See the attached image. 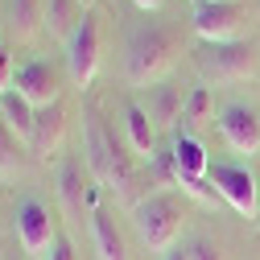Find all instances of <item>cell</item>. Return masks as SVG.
<instances>
[{
    "mask_svg": "<svg viewBox=\"0 0 260 260\" xmlns=\"http://www.w3.org/2000/svg\"><path fill=\"white\" fill-rule=\"evenodd\" d=\"M83 157H87V174L95 178V186H108L112 194H128L137 186L133 157H128L120 149V141L108 133L100 108H87L83 112Z\"/></svg>",
    "mask_w": 260,
    "mask_h": 260,
    "instance_id": "6da1fadb",
    "label": "cell"
},
{
    "mask_svg": "<svg viewBox=\"0 0 260 260\" xmlns=\"http://www.w3.org/2000/svg\"><path fill=\"white\" fill-rule=\"evenodd\" d=\"M174 54H178V42L166 29H153V25L137 29L128 38V50H124V79L133 87H153L174 67Z\"/></svg>",
    "mask_w": 260,
    "mask_h": 260,
    "instance_id": "7a4b0ae2",
    "label": "cell"
},
{
    "mask_svg": "<svg viewBox=\"0 0 260 260\" xmlns=\"http://www.w3.org/2000/svg\"><path fill=\"white\" fill-rule=\"evenodd\" d=\"M133 227L145 248L153 252H170L178 232H182V207L174 194H149L133 207Z\"/></svg>",
    "mask_w": 260,
    "mask_h": 260,
    "instance_id": "3957f363",
    "label": "cell"
},
{
    "mask_svg": "<svg viewBox=\"0 0 260 260\" xmlns=\"http://www.w3.org/2000/svg\"><path fill=\"white\" fill-rule=\"evenodd\" d=\"M194 67L207 83H244L256 75V54L248 42H203L194 50Z\"/></svg>",
    "mask_w": 260,
    "mask_h": 260,
    "instance_id": "277c9868",
    "label": "cell"
},
{
    "mask_svg": "<svg viewBox=\"0 0 260 260\" xmlns=\"http://www.w3.org/2000/svg\"><path fill=\"white\" fill-rule=\"evenodd\" d=\"M207 174H211V157H207L203 141L190 137V133H174V137H170V178H174L186 194L211 203V199H215V186H211Z\"/></svg>",
    "mask_w": 260,
    "mask_h": 260,
    "instance_id": "5b68a950",
    "label": "cell"
},
{
    "mask_svg": "<svg viewBox=\"0 0 260 260\" xmlns=\"http://www.w3.org/2000/svg\"><path fill=\"white\" fill-rule=\"evenodd\" d=\"M100 50H104L100 17L83 13L79 25H75V34L67 38V71H71V83L75 87H91L95 71H100Z\"/></svg>",
    "mask_w": 260,
    "mask_h": 260,
    "instance_id": "8992f818",
    "label": "cell"
},
{
    "mask_svg": "<svg viewBox=\"0 0 260 260\" xmlns=\"http://www.w3.org/2000/svg\"><path fill=\"white\" fill-rule=\"evenodd\" d=\"M211 186H215V194L232 207V211H240L244 219H256L260 215V190H256V178H252V170L248 166H232V161H211Z\"/></svg>",
    "mask_w": 260,
    "mask_h": 260,
    "instance_id": "52a82bcc",
    "label": "cell"
},
{
    "mask_svg": "<svg viewBox=\"0 0 260 260\" xmlns=\"http://www.w3.org/2000/svg\"><path fill=\"white\" fill-rule=\"evenodd\" d=\"M244 25H248L244 0H199L194 5V34L203 42H240Z\"/></svg>",
    "mask_w": 260,
    "mask_h": 260,
    "instance_id": "ba28073f",
    "label": "cell"
},
{
    "mask_svg": "<svg viewBox=\"0 0 260 260\" xmlns=\"http://www.w3.org/2000/svg\"><path fill=\"white\" fill-rule=\"evenodd\" d=\"M13 227H17V240L29 256H46L50 244L58 240V227H54V215L46 203L38 199H21L17 203V215H13Z\"/></svg>",
    "mask_w": 260,
    "mask_h": 260,
    "instance_id": "9c48e42d",
    "label": "cell"
},
{
    "mask_svg": "<svg viewBox=\"0 0 260 260\" xmlns=\"http://www.w3.org/2000/svg\"><path fill=\"white\" fill-rule=\"evenodd\" d=\"M58 199H62V211H67L71 223H83V215L91 219V211L100 207L95 203V178L83 174L79 161H62L58 166Z\"/></svg>",
    "mask_w": 260,
    "mask_h": 260,
    "instance_id": "30bf717a",
    "label": "cell"
},
{
    "mask_svg": "<svg viewBox=\"0 0 260 260\" xmlns=\"http://www.w3.org/2000/svg\"><path fill=\"white\" fill-rule=\"evenodd\" d=\"M13 87H17L34 108H50V104H58V71L50 67L46 58H29L25 67H17Z\"/></svg>",
    "mask_w": 260,
    "mask_h": 260,
    "instance_id": "8fae6325",
    "label": "cell"
},
{
    "mask_svg": "<svg viewBox=\"0 0 260 260\" xmlns=\"http://www.w3.org/2000/svg\"><path fill=\"white\" fill-rule=\"evenodd\" d=\"M219 133L236 153H256L260 149V116L244 104H227L219 112Z\"/></svg>",
    "mask_w": 260,
    "mask_h": 260,
    "instance_id": "7c38bea8",
    "label": "cell"
},
{
    "mask_svg": "<svg viewBox=\"0 0 260 260\" xmlns=\"http://www.w3.org/2000/svg\"><path fill=\"white\" fill-rule=\"evenodd\" d=\"M5 25L17 42H29L46 29V0H9L5 9Z\"/></svg>",
    "mask_w": 260,
    "mask_h": 260,
    "instance_id": "4fadbf2b",
    "label": "cell"
},
{
    "mask_svg": "<svg viewBox=\"0 0 260 260\" xmlns=\"http://www.w3.org/2000/svg\"><path fill=\"white\" fill-rule=\"evenodd\" d=\"M0 120L9 124V133L17 137V141H34V128H38V108L25 100V95L13 87V91H5L0 95Z\"/></svg>",
    "mask_w": 260,
    "mask_h": 260,
    "instance_id": "5bb4252c",
    "label": "cell"
},
{
    "mask_svg": "<svg viewBox=\"0 0 260 260\" xmlns=\"http://www.w3.org/2000/svg\"><path fill=\"white\" fill-rule=\"evenodd\" d=\"M145 112L153 116V124L174 128V124L186 116V95H182V87H174V83H153V87H149V108H145Z\"/></svg>",
    "mask_w": 260,
    "mask_h": 260,
    "instance_id": "9a60e30c",
    "label": "cell"
},
{
    "mask_svg": "<svg viewBox=\"0 0 260 260\" xmlns=\"http://www.w3.org/2000/svg\"><path fill=\"white\" fill-rule=\"evenodd\" d=\"M87 223H91V240H95V252H100V260H128V248H124V236H120V227H116L112 211L95 207Z\"/></svg>",
    "mask_w": 260,
    "mask_h": 260,
    "instance_id": "2e32d148",
    "label": "cell"
},
{
    "mask_svg": "<svg viewBox=\"0 0 260 260\" xmlns=\"http://www.w3.org/2000/svg\"><path fill=\"white\" fill-rule=\"evenodd\" d=\"M62 133H67V112H62V104L38 108V128H34V141L29 145H34L38 157H50V153H58Z\"/></svg>",
    "mask_w": 260,
    "mask_h": 260,
    "instance_id": "e0dca14e",
    "label": "cell"
},
{
    "mask_svg": "<svg viewBox=\"0 0 260 260\" xmlns=\"http://www.w3.org/2000/svg\"><path fill=\"white\" fill-rule=\"evenodd\" d=\"M124 128H128V145H133V153H137V157H153L157 124H153V116H149L141 104H128V108H124Z\"/></svg>",
    "mask_w": 260,
    "mask_h": 260,
    "instance_id": "ac0fdd59",
    "label": "cell"
},
{
    "mask_svg": "<svg viewBox=\"0 0 260 260\" xmlns=\"http://www.w3.org/2000/svg\"><path fill=\"white\" fill-rule=\"evenodd\" d=\"M83 17V5L79 0H46V34L54 38H71L75 25Z\"/></svg>",
    "mask_w": 260,
    "mask_h": 260,
    "instance_id": "d6986e66",
    "label": "cell"
},
{
    "mask_svg": "<svg viewBox=\"0 0 260 260\" xmlns=\"http://www.w3.org/2000/svg\"><path fill=\"white\" fill-rule=\"evenodd\" d=\"M21 141L9 133V124L0 120V178H9V174H21Z\"/></svg>",
    "mask_w": 260,
    "mask_h": 260,
    "instance_id": "ffe728a7",
    "label": "cell"
},
{
    "mask_svg": "<svg viewBox=\"0 0 260 260\" xmlns=\"http://www.w3.org/2000/svg\"><path fill=\"white\" fill-rule=\"evenodd\" d=\"M182 120H190V124H207L211 120V87H194L186 95V116Z\"/></svg>",
    "mask_w": 260,
    "mask_h": 260,
    "instance_id": "44dd1931",
    "label": "cell"
},
{
    "mask_svg": "<svg viewBox=\"0 0 260 260\" xmlns=\"http://www.w3.org/2000/svg\"><path fill=\"white\" fill-rule=\"evenodd\" d=\"M13 79H17L13 54H9V46H0V95H5V91H13Z\"/></svg>",
    "mask_w": 260,
    "mask_h": 260,
    "instance_id": "7402d4cb",
    "label": "cell"
},
{
    "mask_svg": "<svg viewBox=\"0 0 260 260\" xmlns=\"http://www.w3.org/2000/svg\"><path fill=\"white\" fill-rule=\"evenodd\" d=\"M42 260H79V256H75V244H71V236H62V232H58V240L50 244V252H46Z\"/></svg>",
    "mask_w": 260,
    "mask_h": 260,
    "instance_id": "603a6c76",
    "label": "cell"
},
{
    "mask_svg": "<svg viewBox=\"0 0 260 260\" xmlns=\"http://www.w3.org/2000/svg\"><path fill=\"white\" fill-rule=\"evenodd\" d=\"M186 252H190V260H227V256H223V252H219L211 240H194Z\"/></svg>",
    "mask_w": 260,
    "mask_h": 260,
    "instance_id": "cb8c5ba5",
    "label": "cell"
},
{
    "mask_svg": "<svg viewBox=\"0 0 260 260\" xmlns=\"http://www.w3.org/2000/svg\"><path fill=\"white\" fill-rule=\"evenodd\" d=\"M137 9H145V13H153V9H161V0H133Z\"/></svg>",
    "mask_w": 260,
    "mask_h": 260,
    "instance_id": "d4e9b609",
    "label": "cell"
},
{
    "mask_svg": "<svg viewBox=\"0 0 260 260\" xmlns=\"http://www.w3.org/2000/svg\"><path fill=\"white\" fill-rule=\"evenodd\" d=\"M166 260H190V252H182V248H170V252H166Z\"/></svg>",
    "mask_w": 260,
    "mask_h": 260,
    "instance_id": "484cf974",
    "label": "cell"
},
{
    "mask_svg": "<svg viewBox=\"0 0 260 260\" xmlns=\"http://www.w3.org/2000/svg\"><path fill=\"white\" fill-rule=\"evenodd\" d=\"M79 5H91V0H79Z\"/></svg>",
    "mask_w": 260,
    "mask_h": 260,
    "instance_id": "4316f807",
    "label": "cell"
},
{
    "mask_svg": "<svg viewBox=\"0 0 260 260\" xmlns=\"http://www.w3.org/2000/svg\"><path fill=\"white\" fill-rule=\"evenodd\" d=\"M194 5H199V0H194Z\"/></svg>",
    "mask_w": 260,
    "mask_h": 260,
    "instance_id": "83f0119b",
    "label": "cell"
}]
</instances>
